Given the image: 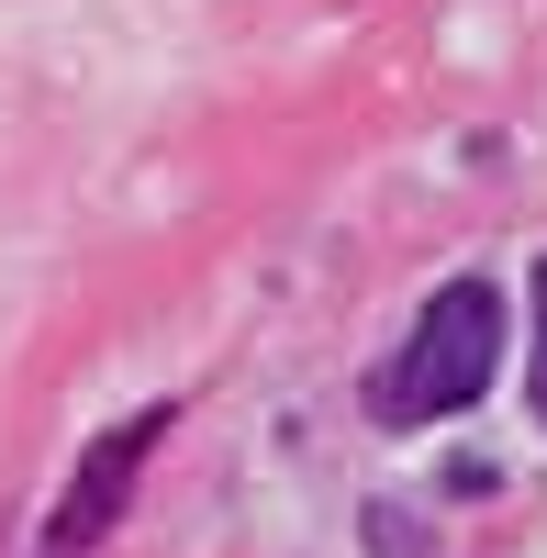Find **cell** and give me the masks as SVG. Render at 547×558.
I'll return each instance as SVG.
<instances>
[{
	"label": "cell",
	"mask_w": 547,
	"mask_h": 558,
	"mask_svg": "<svg viewBox=\"0 0 547 558\" xmlns=\"http://www.w3.org/2000/svg\"><path fill=\"white\" fill-rule=\"evenodd\" d=\"M168 436V413H134L123 436H101L78 458V481H68V502H57V525H45V547L57 558H78V547H101L112 536V514H123V492H134V470H146V447Z\"/></svg>",
	"instance_id": "cell-2"
},
{
	"label": "cell",
	"mask_w": 547,
	"mask_h": 558,
	"mask_svg": "<svg viewBox=\"0 0 547 558\" xmlns=\"http://www.w3.org/2000/svg\"><path fill=\"white\" fill-rule=\"evenodd\" d=\"M525 313H536V347H525V402H536V425H547V257L525 279Z\"/></svg>",
	"instance_id": "cell-3"
},
{
	"label": "cell",
	"mask_w": 547,
	"mask_h": 558,
	"mask_svg": "<svg viewBox=\"0 0 547 558\" xmlns=\"http://www.w3.org/2000/svg\"><path fill=\"white\" fill-rule=\"evenodd\" d=\"M369 536H380L391 558H425V536H414V514H391V502H380V514H369Z\"/></svg>",
	"instance_id": "cell-4"
},
{
	"label": "cell",
	"mask_w": 547,
	"mask_h": 558,
	"mask_svg": "<svg viewBox=\"0 0 547 558\" xmlns=\"http://www.w3.org/2000/svg\"><path fill=\"white\" fill-rule=\"evenodd\" d=\"M491 357H503V291H491V279H447V291L414 313V347L369 380V413H380V425L470 413L491 391Z\"/></svg>",
	"instance_id": "cell-1"
}]
</instances>
